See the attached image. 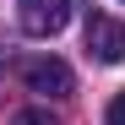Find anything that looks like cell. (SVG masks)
I'll return each instance as SVG.
<instances>
[{"instance_id": "7a4b0ae2", "label": "cell", "mask_w": 125, "mask_h": 125, "mask_svg": "<svg viewBox=\"0 0 125 125\" xmlns=\"http://www.w3.org/2000/svg\"><path fill=\"white\" fill-rule=\"evenodd\" d=\"M87 54L98 65H120L125 60V22L120 16H103V11L87 16Z\"/></svg>"}, {"instance_id": "3957f363", "label": "cell", "mask_w": 125, "mask_h": 125, "mask_svg": "<svg viewBox=\"0 0 125 125\" xmlns=\"http://www.w3.org/2000/svg\"><path fill=\"white\" fill-rule=\"evenodd\" d=\"M71 22V0H22V27L33 38H54Z\"/></svg>"}, {"instance_id": "6da1fadb", "label": "cell", "mask_w": 125, "mask_h": 125, "mask_svg": "<svg viewBox=\"0 0 125 125\" xmlns=\"http://www.w3.org/2000/svg\"><path fill=\"white\" fill-rule=\"evenodd\" d=\"M22 82H27L33 93H44V98H71V93H76L71 65H65V60H54V54H33V60H22Z\"/></svg>"}, {"instance_id": "277c9868", "label": "cell", "mask_w": 125, "mask_h": 125, "mask_svg": "<svg viewBox=\"0 0 125 125\" xmlns=\"http://www.w3.org/2000/svg\"><path fill=\"white\" fill-rule=\"evenodd\" d=\"M11 125H54V114H49V109H22Z\"/></svg>"}, {"instance_id": "5b68a950", "label": "cell", "mask_w": 125, "mask_h": 125, "mask_svg": "<svg viewBox=\"0 0 125 125\" xmlns=\"http://www.w3.org/2000/svg\"><path fill=\"white\" fill-rule=\"evenodd\" d=\"M103 120H109V125H125V93H114V103H109Z\"/></svg>"}]
</instances>
